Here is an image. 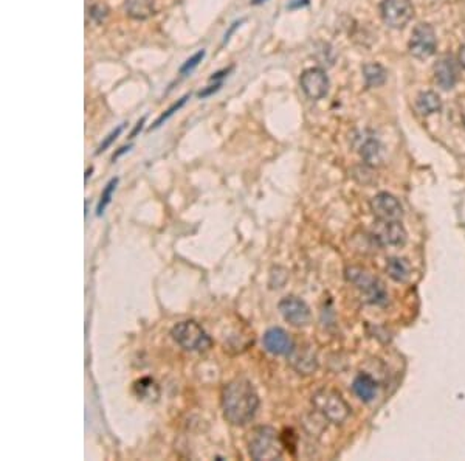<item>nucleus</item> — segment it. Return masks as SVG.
<instances>
[{
	"label": "nucleus",
	"instance_id": "f257e3e1",
	"mask_svg": "<svg viewBox=\"0 0 465 461\" xmlns=\"http://www.w3.org/2000/svg\"><path fill=\"white\" fill-rule=\"evenodd\" d=\"M224 416L232 426H243L252 421L259 407V396L252 382L235 379L224 387L220 394Z\"/></svg>",
	"mask_w": 465,
	"mask_h": 461
},
{
	"label": "nucleus",
	"instance_id": "f03ea898",
	"mask_svg": "<svg viewBox=\"0 0 465 461\" xmlns=\"http://www.w3.org/2000/svg\"><path fill=\"white\" fill-rule=\"evenodd\" d=\"M283 441L273 427L261 426L253 429L248 436L250 457L256 461L279 460L283 455Z\"/></svg>",
	"mask_w": 465,
	"mask_h": 461
},
{
	"label": "nucleus",
	"instance_id": "7ed1b4c3",
	"mask_svg": "<svg viewBox=\"0 0 465 461\" xmlns=\"http://www.w3.org/2000/svg\"><path fill=\"white\" fill-rule=\"evenodd\" d=\"M171 335L174 342L187 351H206L213 346V340L198 322L184 320L172 326Z\"/></svg>",
	"mask_w": 465,
	"mask_h": 461
},
{
	"label": "nucleus",
	"instance_id": "20e7f679",
	"mask_svg": "<svg viewBox=\"0 0 465 461\" xmlns=\"http://www.w3.org/2000/svg\"><path fill=\"white\" fill-rule=\"evenodd\" d=\"M346 278L349 283H353L357 289L361 291V295L365 300L371 304H377V306H383L390 300V295L385 289L383 283L380 280L374 278L369 275L368 271L361 267H348L346 269Z\"/></svg>",
	"mask_w": 465,
	"mask_h": 461
},
{
	"label": "nucleus",
	"instance_id": "39448f33",
	"mask_svg": "<svg viewBox=\"0 0 465 461\" xmlns=\"http://www.w3.org/2000/svg\"><path fill=\"white\" fill-rule=\"evenodd\" d=\"M312 404L318 413H321L327 421L333 424H342L348 419L350 409L342 398V394L331 388H323L312 396Z\"/></svg>",
	"mask_w": 465,
	"mask_h": 461
},
{
	"label": "nucleus",
	"instance_id": "423d86ee",
	"mask_svg": "<svg viewBox=\"0 0 465 461\" xmlns=\"http://www.w3.org/2000/svg\"><path fill=\"white\" fill-rule=\"evenodd\" d=\"M380 16L388 27L402 30L414 16V7L411 0H381Z\"/></svg>",
	"mask_w": 465,
	"mask_h": 461
},
{
	"label": "nucleus",
	"instance_id": "0eeeda50",
	"mask_svg": "<svg viewBox=\"0 0 465 461\" xmlns=\"http://www.w3.org/2000/svg\"><path fill=\"white\" fill-rule=\"evenodd\" d=\"M408 49L411 56L420 59V61L431 58L434 53H436L438 49L436 32H434V28L430 23L422 22L419 25H416L413 33H411Z\"/></svg>",
	"mask_w": 465,
	"mask_h": 461
},
{
	"label": "nucleus",
	"instance_id": "6e6552de",
	"mask_svg": "<svg viewBox=\"0 0 465 461\" xmlns=\"http://www.w3.org/2000/svg\"><path fill=\"white\" fill-rule=\"evenodd\" d=\"M371 235L379 247H402L407 243V230L401 221H379L372 227Z\"/></svg>",
	"mask_w": 465,
	"mask_h": 461
},
{
	"label": "nucleus",
	"instance_id": "1a4fd4ad",
	"mask_svg": "<svg viewBox=\"0 0 465 461\" xmlns=\"http://www.w3.org/2000/svg\"><path fill=\"white\" fill-rule=\"evenodd\" d=\"M300 86L307 98L318 101L323 100L329 92V78L323 69H307L300 76Z\"/></svg>",
	"mask_w": 465,
	"mask_h": 461
},
{
	"label": "nucleus",
	"instance_id": "9d476101",
	"mask_svg": "<svg viewBox=\"0 0 465 461\" xmlns=\"http://www.w3.org/2000/svg\"><path fill=\"white\" fill-rule=\"evenodd\" d=\"M278 309L284 317V320L296 328L307 326L310 323V319H312V313H310L307 303L294 295L284 297L283 300L279 302Z\"/></svg>",
	"mask_w": 465,
	"mask_h": 461
},
{
	"label": "nucleus",
	"instance_id": "9b49d317",
	"mask_svg": "<svg viewBox=\"0 0 465 461\" xmlns=\"http://www.w3.org/2000/svg\"><path fill=\"white\" fill-rule=\"evenodd\" d=\"M371 212L379 221H401L403 207L396 196L390 193H379L371 199Z\"/></svg>",
	"mask_w": 465,
	"mask_h": 461
},
{
	"label": "nucleus",
	"instance_id": "f8f14e48",
	"mask_svg": "<svg viewBox=\"0 0 465 461\" xmlns=\"http://www.w3.org/2000/svg\"><path fill=\"white\" fill-rule=\"evenodd\" d=\"M264 348L275 356H287L294 350V340L283 328H270L262 337Z\"/></svg>",
	"mask_w": 465,
	"mask_h": 461
},
{
	"label": "nucleus",
	"instance_id": "ddd939ff",
	"mask_svg": "<svg viewBox=\"0 0 465 461\" xmlns=\"http://www.w3.org/2000/svg\"><path fill=\"white\" fill-rule=\"evenodd\" d=\"M287 362L300 374H312L318 368L317 356L307 346H294L287 355Z\"/></svg>",
	"mask_w": 465,
	"mask_h": 461
},
{
	"label": "nucleus",
	"instance_id": "4468645a",
	"mask_svg": "<svg viewBox=\"0 0 465 461\" xmlns=\"http://www.w3.org/2000/svg\"><path fill=\"white\" fill-rule=\"evenodd\" d=\"M434 82L442 91H451L457 82V70L451 56H444L434 64Z\"/></svg>",
	"mask_w": 465,
	"mask_h": 461
},
{
	"label": "nucleus",
	"instance_id": "2eb2a0df",
	"mask_svg": "<svg viewBox=\"0 0 465 461\" xmlns=\"http://www.w3.org/2000/svg\"><path fill=\"white\" fill-rule=\"evenodd\" d=\"M360 155L369 166H379L385 160V148L377 139L368 137L360 145Z\"/></svg>",
	"mask_w": 465,
	"mask_h": 461
},
{
	"label": "nucleus",
	"instance_id": "dca6fc26",
	"mask_svg": "<svg viewBox=\"0 0 465 461\" xmlns=\"http://www.w3.org/2000/svg\"><path fill=\"white\" fill-rule=\"evenodd\" d=\"M353 390L357 394V398L361 399L363 403H371L377 396L379 385L372 376H369L368 373H360L354 379Z\"/></svg>",
	"mask_w": 465,
	"mask_h": 461
},
{
	"label": "nucleus",
	"instance_id": "f3484780",
	"mask_svg": "<svg viewBox=\"0 0 465 461\" xmlns=\"http://www.w3.org/2000/svg\"><path fill=\"white\" fill-rule=\"evenodd\" d=\"M124 11L134 21H147L155 14V0H124Z\"/></svg>",
	"mask_w": 465,
	"mask_h": 461
},
{
	"label": "nucleus",
	"instance_id": "a211bd4d",
	"mask_svg": "<svg viewBox=\"0 0 465 461\" xmlns=\"http://www.w3.org/2000/svg\"><path fill=\"white\" fill-rule=\"evenodd\" d=\"M416 109L425 117L433 115V113H438L442 109V100L436 92H420L416 98Z\"/></svg>",
	"mask_w": 465,
	"mask_h": 461
},
{
	"label": "nucleus",
	"instance_id": "6ab92c4d",
	"mask_svg": "<svg viewBox=\"0 0 465 461\" xmlns=\"http://www.w3.org/2000/svg\"><path fill=\"white\" fill-rule=\"evenodd\" d=\"M363 78H365L366 87L372 89V87H380L386 82V70L381 64L379 63H368L363 65Z\"/></svg>",
	"mask_w": 465,
	"mask_h": 461
},
{
	"label": "nucleus",
	"instance_id": "aec40b11",
	"mask_svg": "<svg viewBox=\"0 0 465 461\" xmlns=\"http://www.w3.org/2000/svg\"><path fill=\"white\" fill-rule=\"evenodd\" d=\"M386 272L397 283H405L411 277V266L405 258H390L386 262Z\"/></svg>",
	"mask_w": 465,
	"mask_h": 461
},
{
	"label": "nucleus",
	"instance_id": "412c9836",
	"mask_svg": "<svg viewBox=\"0 0 465 461\" xmlns=\"http://www.w3.org/2000/svg\"><path fill=\"white\" fill-rule=\"evenodd\" d=\"M134 392L140 399H147V401L154 399L155 401L158 398V387L151 379V377H143V379L136 381L135 385H134Z\"/></svg>",
	"mask_w": 465,
	"mask_h": 461
},
{
	"label": "nucleus",
	"instance_id": "4be33fe9",
	"mask_svg": "<svg viewBox=\"0 0 465 461\" xmlns=\"http://www.w3.org/2000/svg\"><path fill=\"white\" fill-rule=\"evenodd\" d=\"M118 181H120V179L113 177V179H110L109 182L106 183V187L103 190V193H101L99 202H98V205H97V216H101V214L106 212V208L109 207V203L112 201V196H113V193H115V190H117Z\"/></svg>",
	"mask_w": 465,
	"mask_h": 461
},
{
	"label": "nucleus",
	"instance_id": "5701e85b",
	"mask_svg": "<svg viewBox=\"0 0 465 461\" xmlns=\"http://www.w3.org/2000/svg\"><path fill=\"white\" fill-rule=\"evenodd\" d=\"M189 100V95H184V97H182L180 100H177L174 104H172L168 111H165L162 115H160L157 120H155V123L151 126V128H149V131H155V129H158L160 126H162L165 122H168V120L174 115L176 112H178L182 109V107L187 104V101Z\"/></svg>",
	"mask_w": 465,
	"mask_h": 461
},
{
	"label": "nucleus",
	"instance_id": "b1692460",
	"mask_svg": "<svg viewBox=\"0 0 465 461\" xmlns=\"http://www.w3.org/2000/svg\"><path fill=\"white\" fill-rule=\"evenodd\" d=\"M206 55V52L202 49L199 50L198 53H194L193 56H191L189 59H187V61H184L182 65H180V69H178V74H180L182 76H187L189 75L191 71H193L195 67H199V64L204 61V58Z\"/></svg>",
	"mask_w": 465,
	"mask_h": 461
},
{
	"label": "nucleus",
	"instance_id": "393cba45",
	"mask_svg": "<svg viewBox=\"0 0 465 461\" xmlns=\"http://www.w3.org/2000/svg\"><path fill=\"white\" fill-rule=\"evenodd\" d=\"M123 129H124V124H120V126H118V128L113 129L112 133H110L109 135H107L103 142H101V145H99L98 149H97V154H101V153H104L106 149H109V148L112 146V143L115 142V140L118 139V137L121 135Z\"/></svg>",
	"mask_w": 465,
	"mask_h": 461
},
{
	"label": "nucleus",
	"instance_id": "a878e982",
	"mask_svg": "<svg viewBox=\"0 0 465 461\" xmlns=\"http://www.w3.org/2000/svg\"><path fill=\"white\" fill-rule=\"evenodd\" d=\"M107 16H109V8H107V5L104 3L93 5V7L91 8V17L97 23L103 22Z\"/></svg>",
	"mask_w": 465,
	"mask_h": 461
},
{
	"label": "nucleus",
	"instance_id": "bb28decb",
	"mask_svg": "<svg viewBox=\"0 0 465 461\" xmlns=\"http://www.w3.org/2000/svg\"><path fill=\"white\" fill-rule=\"evenodd\" d=\"M220 87H222V81H216V82H214V86H208V87H205V89H202V91L198 93V97H199L200 100L211 97V95H213V93H216Z\"/></svg>",
	"mask_w": 465,
	"mask_h": 461
},
{
	"label": "nucleus",
	"instance_id": "cd10ccee",
	"mask_svg": "<svg viewBox=\"0 0 465 461\" xmlns=\"http://www.w3.org/2000/svg\"><path fill=\"white\" fill-rule=\"evenodd\" d=\"M242 22H243V21H236V22H232V23H231V27L228 28V32H226V33H225V36H224V42H222V44H226V42H228V41H230V38H231V34H232V33H235V32H236V30L241 27V23H242Z\"/></svg>",
	"mask_w": 465,
	"mask_h": 461
},
{
	"label": "nucleus",
	"instance_id": "c85d7f7f",
	"mask_svg": "<svg viewBox=\"0 0 465 461\" xmlns=\"http://www.w3.org/2000/svg\"><path fill=\"white\" fill-rule=\"evenodd\" d=\"M145 123H146V117H143V118L140 120V122L136 123V126H135V128H134L132 133H130V137H129V139H135V135L139 134L140 131L143 129V124H145Z\"/></svg>",
	"mask_w": 465,
	"mask_h": 461
},
{
	"label": "nucleus",
	"instance_id": "c756f323",
	"mask_svg": "<svg viewBox=\"0 0 465 461\" xmlns=\"http://www.w3.org/2000/svg\"><path fill=\"white\" fill-rule=\"evenodd\" d=\"M231 70H232V67H228V69H224V70H220V71H217V74H214V75H213V76L210 78V80H211V81H219V80H220V78H224V76H226V75H228Z\"/></svg>",
	"mask_w": 465,
	"mask_h": 461
},
{
	"label": "nucleus",
	"instance_id": "7c9ffc66",
	"mask_svg": "<svg viewBox=\"0 0 465 461\" xmlns=\"http://www.w3.org/2000/svg\"><path fill=\"white\" fill-rule=\"evenodd\" d=\"M309 3V0H291L290 5H289V8L290 10H296V8H300V7H304V5H307Z\"/></svg>",
	"mask_w": 465,
	"mask_h": 461
},
{
	"label": "nucleus",
	"instance_id": "2f4dec72",
	"mask_svg": "<svg viewBox=\"0 0 465 461\" xmlns=\"http://www.w3.org/2000/svg\"><path fill=\"white\" fill-rule=\"evenodd\" d=\"M130 148H132V145H128V146H121L120 149H118V151H117L115 154H113V155H112V161H115V160H117L118 157H120V155H123L124 153H128Z\"/></svg>",
	"mask_w": 465,
	"mask_h": 461
},
{
	"label": "nucleus",
	"instance_id": "473e14b6",
	"mask_svg": "<svg viewBox=\"0 0 465 461\" xmlns=\"http://www.w3.org/2000/svg\"><path fill=\"white\" fill-rule=\"evenodd\" d=\"M457 61L465 69V44L459 49V55H457Z\"/></svg>",
	"mask_w": 465,
	"mask_h": 461
},
{
	"label": "nucleus",
	"instance_id": "72a5a7b5",
	"mask_svg": "<svg viewBox=\"0 0 465 461\" xmlns=\"http://www.w3.org/2000/svg\"><path fill=\"white\" fill-rule=\"evenodd\" d=\"M92 172H93V168L91 166V168H88V170L86 171V182L88 181V177H91V176H92Z\"/></svg>",
	"mask_w": 465,
	"mask_h": 461
},
{
	"label": "nucleus",
	"instance_id": "f704fd0d",
	"mask_svg": "<svg viewBox=\"0 0 465 461\" xmlns=\"http://www.w3.org/2000/svg\"><path fill=\"white\" fill-rule=\"evenodd\" d=\"M264 2H267V0H252V5H261Z\"/></svg>",
	"mask_w": 465,
	"mask_h": 461
}]
</instances>
